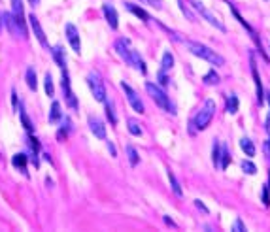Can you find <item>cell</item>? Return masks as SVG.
Here are the masks:
<instances>
[{"label": "cell", "mask_w": 270, "mask_h": 232, "mask_svg": "<svg viewBox=\"0 0 270 232\" xmlns=\"http://www.w3.org/2000/svg\"><path fill=\"white\" fill-rule=\"evenodd\" d=\"M113 48H115V51H117V55H119L123 61H125V64L133 66V68H136L138 72H142V74L147 72L144 59H142V57H140V53H138V51L131 46V42H129L127 38H119V40L115 42V46H113Z\"/></svg>", "instance_id": "obj_1"}, {"label": "cell", "mask_w": 270, "mask_h": 232, "mask_svg": "<svg viewBox=\"0 0 270 232\" xmlns=\"http://www.w3.org/2000/svg\"><path fill=\"white\" fill-rule=\"evenodd\" d=\"M184 44L195 57H200V59L208 61L210 64H216V66H223L225 64V59L221 57L216 49H210L208 46L198 44V42H191V40H184Z\"/></svg>", "instance_id": "obj_2"}, {"label": "cell", "mask_w": 270, "mask_h": 232, "mask_svg": "<svg viewBox=\"0 0 270 232\" xmlns=\"http://www.w3.org/2000/svg\"><path fill=\"white\" fill-rule=\"evenodd\" d=\"M214 115H216V102H214L212 98H208V100L204 102V106L196 111L193 121H191V134H195L196 130H204L210 123H212Z\"/></svg>", "instance_id": "obj_3"}, {"label": "cell", "mask_w": 270, "mask_h": 232, "mask_svg": "<svg viewBox=\"0 0 270 232\" xmlns=\"http://www.w3.org/2000/svg\"><path fill=\"white\" fill-rule=\"evenodd\" d=\"M146 91L149 93V97L155 100V104L159 106L161 110H164L166 113H172V115H176V108H174V104H172V100L168 98V95L161 89L157 83H151V81H147L146 83Z\"/></svg>", "instance_id": "obj_4"}, {"label": "cell", "mask_w": 270, "mask_h": 232, "mask_svg": "<svg viewBox=\"0 0 270 232\" xmlns=\"http://www.w3.org/2000/svg\"><path fill=\"white\" fill-rule=\"evenodd\" d=\"M2 23L6 25V28H8V32L12 34L13 38H27V26L21 25L15 17H13L12 12H6L2 15Z\"/></svg>", "instance_id": "obj_5"}, {"label": "cell", "mask_w": 270, "mask_h": 232, "mask_svg": "<svg viewBox=\"0 0 270 232\" xmlns=\"http://www.w3.org/2000/svg\"><path fill=\"white\" fill-rule=\"evenodd\" d=\"M87 85L91 89V95L95 97V100L98 102H104L106 100V87L102 83V79H100V76L97 72H91L87 76Z\"/></svg>", "instance_id": "obj_6"}, {"label": "cell", "mask_w": 270, "mask_h": 232, "mask_svg": "<svg viewBox=\"0 0 270 232\" xmlns=\"http://www.w3.org/2000/svg\"><path fill=\"white\" fill-rule=\"evenodd\" d=\"M191 6H193L196 12L200 13V15H202V17H204V19H206V21H208L212 26H216V28H217V30H221V32H225V30H227V26H225V25L221 23L219 19L216 17V13L210 12L208 8H206V6H204L200 0H191Z\"/></svg>", "instance_id": "obj_7"}, {"label": "cell", "mask_w": 270, "mask_h": 232, "mask_svg": "<svg viewBox=\"0 0 270 232\" xmlns=\"http://www.w3.org/2000/svg\"><path fill=\"white\" fill-rule=\"evenodd\" d=\"M61 85H62V93H64V100L66 104L72 108L74 111L78 110V100H76V95L72 91V83H70V76L66 72V68L62 70V79H61Z\"/></svg>", "instance_id": "obj_8"}, {"label": "cell", "mask_w": 270, "mask_h": 232, "mask_svg": "<svg viewBox=\"0 0 270 232\" xmlns=\"http://www.w3.org/2000/svg\"><path fill=\"white\" fill-rule=\"evenodd\" d=\"M121 89L125 91V95H127V98H129V104L133 106V110L136 111V113H144V102L140 100V97H138V93H136L133 87L129 85V83H125L123 81L121 83Z\"/></svg>", "instance_id": "obj_9"}, {"label": "cell", "mask_w": 270, "mask_h": 232, "mask_svg": "<svg viewBox=\"0 0 270 232\" xmlns=\"http://www.w3.org/2000/svg\"><path fill=\"white\" fill-rule=\"evenodd\" d=\"M64 32H66L68 44H70V48L74 49V53H80V51H81V40H80V32H78V28H76V25L66 23Z\"/></svg>", "instance_id": "obj_10"}, {"label": "cell", "mask_w": 270, "mask_h": 232, "mask_svg": "<svg viewBox=\"0 0 270 232\" xmlns=\"http://www.w3.org/2000/svg\"><path fill=\"white\" fill-rule=\"evenodd\" d=\"M249 64H251V76H253V81H255V87H257V102L259 104H263V102H265V89H263L261 77H259L257 64H255V57H253V53H249Z\"/></svg>", "instance_id": "obj_11"}, {"label": "cell", "mask_w": 270, "mask_h": 232, "mask_svg": "<svg viewBox=\"0 0 270 232\" xmlns=\"http://www.w3.org/2000/svg\"><path fill=\"white\" fill-rule=\"evenodd\" d=\"M28 23H30V28H32V32H34V36H36L38 42H40L44 48H49L48 38H46V34H44V28H42V25H40V21H38V17L34 15V13L28 15Z\"/></svg>", "instance_id": "obj_12"}, {"label": "cell", "mask_w": 270, "mask_h": 232, "mask_svg": "<svg viewBox=\"0 0 270 232\" xmlns=\"http://www.w3.org/2000/svg\"><path fill=\"white\" fill-rule=\"evenodd\" d=\"M102 13H104V17H106V23L110 25L111 30H117V26H119V15H117L115 8L111 6L110 2H106V4L102 6Z\"/></svg>", "instance_id": "obj_13"}, {"label": "cell", "mask_w": 270, "mask_h": 232, "mask_svg": "<svg viewBox=\"0 0 270 232\" xmlns=\"http://www.w3.org/2000/svg\"><path fill=\"white\" fill-rule=\"evenodd\" d=\"M89 129L98 140H106V125L100 121L98 117H89Z\"/></svg>", "instance_id": "obj_14"}, {"label": "cell", "mask_w": 270, "mask_h": 232, "mask_svg": "<svg viewBox=\"0 0 270 232\" xmlns=\"http://www.w3.org/2000/svg\"><path fill=\"white\" fill-rule=\"evenodd\" d=\"M125 8H127L131 13H135L136 17H138V19H142L144 23H149V19H151V17H149V13H147L146 10H142L140 6H136V4H133V2H125Z\"/></svg>", "instance_id": "obj_15"}, {"label": "cell", "mask_w": 270, "mask_h": 232, "mask_svg": "<svg viewBox=\"0 0 270 232\" xmlns=\"http://www.w3.org/2000/svg\"><path fill=\"white\" fill-rule=\"evenodd\" d=\"M12 13L13 17L19 21L21 25H25V8H23V0H12Z\"/></svg>", "instance_id": "obj_16"}, {"label": "cell", "mask_w": 270, "mask_h": 232, "mask_svg": "<svg viewBox=\"0 0 270 232\" xmlns=\"http://www.w3.org/2000/svg\"><path fill=\"white\" fill-rule=\"evenodd\" d=\"M61 119H62L61 104L55 100V102L51 104V110H49V123H51V125H55V123H59Z\"/></svg>", "instance_id": "obj_17"}, {"label": "cell", "mask_w": 270, "mask_h": 232, "mask_svg": "<svg viewBox=\"0 0 270 232\" xmlns=\"http://www.w3.org/2000/svg\"><path fill=\"white\" fill-rule=\"evenodd\" d=\"M27 155L25 153H15L12 157V164L17 168V170H21L23 174H27Z\"/></svg>", "instance_id": "obj_18"}, {"label": "cell", "mask_w": 270, "mask_h": 232, "mask_svg": "<svg viewBox=\"0 0 270 232\" xmlns=\"http://www.w3.org/2000/svg\"><path fill=\"white\" fill-rule=\"evenodd\" d=\"M25 79H27V85L30 91H36L38 89V79H36V70L32 68V66H28L27 68V76H25Z\"/></svg>", "instance_id": "obj_19"}, {"label": "cell", "mask_w": 270, "mask_h": 232, "mask_svg": "<svg viewBox=\"0 0 270 232\" xmlns=\"http://www.w3.org/2000/svg\"><path fill=\"white\" fill-rule=\"evenodd\" d=\"M27 144L30 146V149H32V160H34V166H38L40 164V160H38V153H40V142H38L34 136H28L27 138Z\"/></svg>", "instance_id": "obj_20"}, {"label": "cell", "mask_w": 270, "mask_h": 232, "mask_svg": "<svg viewBox=\"0 0 270 232\" xmlns=\"http://www.w3.org/2000/svg\"><path fill=\"white\" fill-rule=\"evenodd\" d=\"M172 68H174V55H172L170 51H164L162 53V61H161V70L168 72Z\"/></svg>", "instance_id": "obj_21"}, {"label": "cell", "mask_w": 270, "mask_h": 232, "mask_svg": "<svg viewBox=\"0 0 270 232\" xmlns=\"http://www.w3.org/2000/svg\"><path fill=\"white\" fill-rule=\"evenodd\" d=\"M240 147H242V151H244L245 155L251 159V157H255V146H253V142L249 140V138H242L240 140Z\"/></svg>", "instance_id": "obj_22"}, {"label": "cell", "mask_w": 270, "mask_h": 232, "mask_svg": "<svg viewBox=\"0 0 270 232\" xmlns=\"http://www.w3.org/2000/svg\"><path fill=\"white\" fill-rule=\"evenodd\" d=\"M51 53H53V59H55V62H57V66L66 68V57H64V51H62L61 46L53 48V49H51Z\"/></svg>", "instance_id": "obj_23"}, {"label": "cell", "mask_w": 270, "mask_h": 232, "mask_svg": "<svg viewBox=\"0 0 270 232\" xmlns=\"http://www.w3.org/2000/svg\"><path fill=\"white\" fill-rule=\"evenodd\" d=\"M219 160H221V144L219 140H214V146H212V162L216 168H219Z\"/></svg>", "instance_id": "obj_24"}, {"label": "cell", "mask_w": 270, "mask_h": 232, "mask_svg": "<svg viewBox=\"0 0 270 232\" xmlns=\"http://www.w3.org/2000/svg\"><path fill=\"white\" fill-rule=\"evenodd\" d=\"M225 110H227V113H231V115H234L236 111H238V97L236 95H229L227 97V106H225Z\"/></svg>", "instance_id": "obj_25"}, {"label": "cell", "mask_w": 270, "mask_h": 232, "mask_svg": "<svg viewBox=\"0 0 270 232\" xmlns=\"http://www.w3.org/2000/svg\"><path fill=\"white\" fill-rule=\"evenodd\" d=\"M104 108H106V117L110 119L111 125H117V115H115V110H113V102L111 100H104Z\"/></svg>", "instance_id": "obj_26"}, {"label": "cell", "mask_w": 270, "mask_h": 232, "mask_svg": "<svg viewBox=\"0 0 270 232\" xmlns=\"http://www.w3.org/2000/svg\"><path fill=\"white\" fill-rule=\"evenodd\" d=\"M166 176H168V181H170V185H172V191H174V193H176L178 196L184 195V191H182V185H180V181L176 180L174 172H172V170H166Z\"/></svg>", "instance_id": "obj_27"}, {"label": "cell", "mask_w": 270, "mask_h": 232, "mask_svg": "<svg viewBox=\"0 0 270 232\" xmlns=\"http://www.w3.org/2000/svg\"><path fill=\"white\" fill-rule=\"evenodd\" d=\"M229 162H231V153H229V147L221 146V160H219V168H221V170H227Z\"/></svg>", "instance_id": "obj_28"}, {"label": "cell", "mask_w": 270, "mask_h": 232, "mask_svg": "<svg viewBox=\"0 0 270 232\" xmlns=\"http://www.w3.org/2000/svg\"><path fill=\"white\" fill-rule=\"evenodd\" d=\"M125 151H127V157H129V162H131V166H136V164L140 162V157H138V151H136V147L127 146V147H125Z\"/></svg>", "instance_id": "obj_29"}, {"label": "cell", "mask_w": 270, "mask_h": 232, "mask_svg": "<svg viewBox=\"0 0 270 232\" xmlns=\"http://www.w3.org/2000/svg\"><path fill=\"white\" fill-rule=\"evenodd\" d=\"M127 129H129V132L133 136H142V127H140V123L136 119H129L127 121Z\"/></svg>", "instance_id": "obj_30"}, {"label": "cell", "mask_w": 270, "mask_h": 232, "mask_svg": "<svg viewBox=\"0 0 270 232\" xmlns=\"http://www.w3.org/2000/svg\"><path fill=\"white\" fill-rule=\"evenodd\" d=\"M19 115H21V121H23L25 130H27V132H34V123L30 121V117H28L21 108H19Z\"/></svg>", "instance_id": "obj_31"}, {"label": "cell", "mask_w": 270, "mask_h": 232, "mask_svg": "<svg viewBox=\"0 0 270 232\" xmlns=\"http://www.w3.org/2000/svg\"><path fill=\"white\" fill-rule=\"evenodd\" d=\"M202 81H204L206 85H217V83H219V76L216 74V70H210V72L202 77Z\"/></svg>", "instance_id": "obj_32"}, {"label": "cell", "mask_w": 270, "mask_h": 232, "mask_svg": "<svg viewBox=\"0 0 270 232\" xmlns=\"http://www.w3.org/2000/svg\"><path fill=\"white\" fill-rule=\"evenodd\" d=\"M44 87H46V95L48 97H53L55 95V87H53V77L51 74H46V79H44Z\"/></svg>", "instance_id": "obj_33"}, {"label": "cell", "mask_w": 270, "mask_h": 232, "mask_svg": "<svg viewBox=\"0 0 270 232\" xmlns=\"http://www.w3.org/2000/svg\"><path fill=\"white\" fill-rule=\"evenodd\" d=\"M64 125H66V127H61L59 132H57V140H59V142H64L66 136H68V130H70V121H68L66 117H64Z\"/></svg>", "instance_id": "obj_34"}, {"label": "cell", "mask_w": 270, "mask_h": 232, "mask_svg": "<svg viewBox=\"0 0 270 232\" xmlns=\"http://www.w3.org/2000/svg\"><path fill=\"white\" fill-rule=\"evenodd\" d=\"M242 170L245 174H249V176H255L257 174V166L251 162V160H242Z\"/></svg>", "instance_id": "obj_35"}, {"label": "cell", "mask_w": 270, "mask_h": 232, "mask_svg": "<svg viewBox=\"0 0 270 232\" xmlns=\"http://www.w3.org/2000/svg\"><path fill=\"white\" fill-rule=\"evenodd\" d=\"M178 4H180V10H182V13H184L185 17H187L189 21H195V15H193V12L187 8V4H185L184 0H178Z\"/></svg>", "instance_id": "obj_36"}, {"label": "cell", "mask_w": 270, "mask_h": 232, "mask_svg": "<svg viewBox=\"0 0 270 232\" xmlns=\"http://www.w3.org/2000/svg\"><path fill=\"white\" fill-rule=\"evenodd\" d=\"M261 200H263V204L269 208V206H270V189L267 187V185L263 187V196H261Z\"/></svg>", "instance_id": "obj_37"}, {"label": "cell", "mask_w": 270, "mask_h": 232, "mask_svg": "<svg viewBox=\"0 0 270 232\" xmlns=\"http://www.w3.org/2000/svg\"><path fill=\"white\" fill-rule=\"evenodd\" d=\"M233 231H234V232H244V231H245L244 223H242V219H240V217H236V219H234Z\"/></svg>", "instance_id": "obj_38"}, {"label": "cell", "mask_w": 270, "mask_h": 232, "mask_svg": "<svg viewBox=\"0 0 270 232\" xmlns=\"http://www.w3.org/2000/svg\"><path fill=\"white\" fill-rule=\"evenodd\" d=\"M159 83L161 85H168V77H166V72L159 70Z\"/></svg>", "instance_id": "obj_39"}, {"label": "cell", "mask_w": 270, "mask_h": 232, "mask_svg": "<svg viewBox=\"0 0 270 232\" xmlns=\"http://www.w3.org/2000/svg\"><path fill=\"white\" fill-rule=\"evenodd\" d=\"M195 206H196L198 209H202L204 213H208V211H210V209L206 208V206H204V202H202V200H195Z\"/></svg>", "instance_id": "obj_40"}, {"label": "cell", "mask_w": 270, "mask_h": 232, "mask_svg": "<svg viewBox=\"0 0 270 232\" xmlns=\"http://www.w3.org/2000/svg\"><path fill=\"white\" fill-rule=\"evenodd\" d=\"M12 102H13V110L19 111V104H17V93L12 91Z\"/></svg>", "instance_id": "obj_41"}, {"label": "cell", "mask_w": 270, "mask_h": 232, "mask_svg": "<svg viewBox=\"0 0 270 232\" xmlns=\"http://www.w3.org/2000/svg\"><path fill=\"white\" fill-rule=\"evenodd\" d=\"M147 2H149L153 8H157V10H161V8H162V2H161V0H147Z\"/></svg>", "instance_id": "obj_42"}, {"label": "cell", "mask_w": 270, "mask_h": 232, "mask_svg": "<svg viewBox=\"0 0 270 232\" xmlns=\"http://www.w3.org/2000/svg\"><path fill=\"white\" fill-rule=\"evenodd\" d=\"M108 151H110L111 157H117V151H115V146H113L111 142H108Z\"/></svg>", "instance_id": "obj_43"}, {"label": "cell", "mask_w": 270, "mask_h": 232, "mask_svg": "<svg viewBox=\"0 0 270 232\" xmlns=\"http://www.w3.org/2000/svg\"><path fill=\"white\" fill-rule=\"evenodd\" d=\"M265 153H267V159H270V140L269 142H265Z\"/></svg>", "instance_id": "obj_44"}, {"label": "cell", "mask_w": 270, "mask_h": 232, "mask_svg": "<svg viewBox=\"0 0 270 232\" xmlns=\"http://www.w3.org/2000/svg\"><path fill=\"white\" fill-rule=\"evenodd\" d=\"M164 223H166V225H170V227H176V223H174L170 217H166V215H164Z\"/></svg>", "instance_id": "obj_45"}, {"label": "cell", "mask_w": 270, "mask_h": 232, "mask_svg": "<svg viewBox=\"0 0 270 232\" xmlns=\"http://www.w3.org/2000/svg\"><path fill=\"white\" fill-rule=\"evenodd\" d=\"M267 132H269V136H270V113L267 115Z\"/></svg>", "instance_id": "obj_46"}, {"label": "cell", "mask_w": 270, "mask_h": 232, "mask_svg": "<svg viewBox=\"0 0 270 232\" xmlns=\"http://www.w3.org/2000/svg\"><path fill=\"white\" fill-rule=\"evenodd\" d=\"M28 4H30V6H38V4H40V0H28Z\"/></svg>", "instance_id": "obj_47"}, {"label": "cell", "mask_w": 270, "mask_h": 232, "mask_svg": "<svg viewBox=\"0 0 270 232\" xmlns=\"http://www.w3.org/2000/svg\"><path fill=\"white\" fill-rule=\"evenodd\" d=\"M0 32H2V15H0Z\"/></svg>", "instance_id": "obj_48"}]
</instances>
